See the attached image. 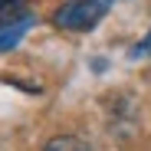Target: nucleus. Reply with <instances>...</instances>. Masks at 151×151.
Segmentation results:
<instances>
[{"instance_id": "nucleus-4", "label": "nucleus", "mask_w": 151, "mask_h": 151, "mask_svg": "<svg viewBox=\"0 0 151 151\" xmlns=\"http://www.w3.org/2000/svg\"><path fill=\"white\" fill-rule=\"evenodd\" d=\"M145 56H151V33L141 43H135V49H132V59H145Z\"/></svg>"}, {"instance_id": "nucleus-1", "label": "nucleus", "mask_w": 151, "mask_h": 151, "mask_svg": "<svg viewBox=\"0 0 151 151\" xmlns=\"http://www.w3.org/2000/svg\"><path fill=\"white\" fill-rule=\"evenodd\" d=\"M112 7V0H69L53 13V23L59 30H72V33H86L102 20Z\"/></svg>"}, {"instance_id": "nucleus-2", "label": "nucleus", "mask_w": 151, "mask_h": 151, "mask_svg": "<svg viewBox=\"0 0 151 151\" xmlns=\"http://www.w3.org/2000/svg\"><path fill=\"white\" fill-rule=\"evenodd\" d=\"M43 151H92L89 141H82L79 135H56V138H49Z\"/></svg>"}, {"instance_id": "nucleus-3", "label": "nucleus", "mask_w": 151, "mask_h": 151, "mask_svg": "<svg viewBox=\"0 0 151 151\" xmlns=\"http://www.w3.org/2000/svg\"><path fill=\"white\" fill-rule=\"evenodd\" d=\"M23 10V0H0V17H7V20H17L13 13H20ZM4 20V23H7Z\"/></svg>"}]
</instances>
